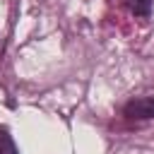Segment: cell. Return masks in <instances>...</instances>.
<instances>
[{
	"label": "cell",
	"instance_id": "3957f363",
	"mask_svg": "<svg viewBox=\"0 0 154 154\" xmlns=\"http://www.w3.org/2000/svg\"><path fill=\"white\" fill-rule=\"evenodd\" d=\"M0 154H17V147L5 130H0Z\"/></svg>",
	"mask_w": 154,
	"mask_h": 154
},
{
	"label": "cell",
	"instance_id": "7a4b0ae2",
	"mask_svg": "<svg viewBox=\"0 0 154 154\" xmlns=\"http://www.w3.org/2000/svg\"><path fill=\"white\" fill-rule=\"evenodd\" d=\"M130 10H132V14H137V17H149V12H152V0H132Z\"/></svg>",
	"mask_w": 154,
	"mask_h": 154
},
{
	"label": "cell",
	"instance_id": "6da1fadb",
	"mask_svg": "<svg viewBox=\"0 0 154 154\" xmlns=\"http://www.w3.org/2000/svg\"><path fill=\"white\" fill-rule=\"evenodd\" d=\"M123 113L132 120H149L154 118V96H142V99H132L125 103Z\"/></svg>",
	"mask_w": 154,
	"mask_h": 154
}]
</instances>
